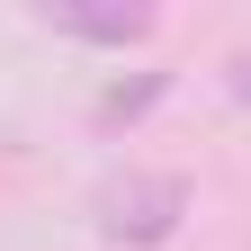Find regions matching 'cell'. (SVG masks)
Here are the masks:
<instances>
[{
    "label": "cell",
    "instance_id": "1",
    "mask_svg": "<svg viewBox=\"0 0 251 251\" xmlns=\"http://www.w3.org/2000/svg\"><path fill=\"white\" fill-rule=\"evenodd\" d=\"M188 206H198L188 171H126V179L99 188V242H117V251H162L188 225Z\"/></svg>",
    "mask_w": 251,
    "mask_h": 251
},
{
    "label": "cell",
    "instance_id": "2",
    "mask_svg": "<svg viewBox=\"0 0 251 251\" xmlns=\"http://www.w3.org/2000/svg\"><path fill=\"white\" fill-rule=\"evenodd\" d=\"M36 27H45V36H72V45L126 54V45L162 36V9H152V0H36Z\"/></svg>",
    "mask_w": 251,
    "mask_h": 251
},
{
    "label": "cell",
    "instance_id": "3",
    "mask_svg": "<svg viewBox=\"0 0 251 251\" xmlns=\"http://www.w3.org/2000/svg\"><path fill=\"white\" fill-rule=\"evenodd\" d=\"M162 99H171V72H135V81H108V90H99V108H90V126H99V135H117V126L152 117Z\"/></svg>",
    "mask_w": 251,
    "mask_h": 251
},
{
    "label": "cell",
    "instance_id": "4",
    "mask_svg": "<svg viewBox=\"0 0 251 251\" xmlns=\"http://www.w3.org/2000/svg\"><path fill=\"white\" fill-rule=\"evenodd\" d=\"M225 81L242 90V108H251V54H233V63H225Z\"/></svg>",
    "mask_w": 251,
    "mask_h": 251
}]
</instances>
